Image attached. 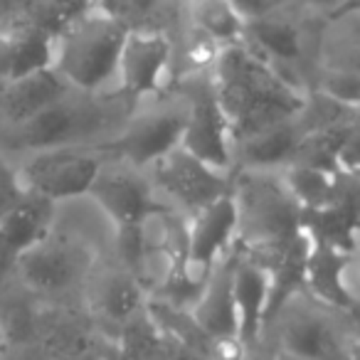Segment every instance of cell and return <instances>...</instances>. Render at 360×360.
<instances>
[{"mask_svg":"<svg viewBox=\"0 0 360 360\" xmlns=\"http://www.w3.org/2000/svg\"><path fill=\"white\" fill-rule=\"evenodd\" d=\"M212 82L230 121L232 146L294 121L309 99L306 91L276 75L269 62L259 60L245 45L217 50L212 60Z\"/></svg>","mask_w":360,"mask_h":360,"instance_id":"cell-1","label":"cell"},{"mask_svg":"<svg viewBox=\"0 0 360 360\" xmlns=\"http://www.w3.org/2000/svg\"><path fill=\"white\" fill-rule=\"evenodd\" d=\"M232 198L237 207L235 245L252 259H271L304 237V210L279 173H235Z\"/></svg>","mask_w":360,"mask_h":360,"instance_id":"cell-2","label":"cell"},{"mask_svg":"<svg viewBox=\"0 0 360 360\" xmlns=\"http://www.w3.org/2000/svg\"><path fill=\"white\" fill-rule=\"evenodd\" d=\"M134 109L136 101L124 91H119V96H104L72 89L40 116L11 129L8 139L13 148H30L35 153L70 146H94L89 141L104 136L106 131H116L119 136Z\"/></svg>","mask_w":360,"mask_h":360,"instance_id":"cell-3","label":"cell"},{"mask_svg":"<svg viewBox=\"0 0 360 360\" xmlns=\"http://www.w3.org/2000/svg\"><path fill=\"white\" fill-rule=\"evenodd\" d=\"M126 37L129 27L104 6H86L55 40L52 70L82 94H104V86L119 77Z\"/></svg>","mask_w":360,"mask_h":360,"instance_id":"cell-4","label":"cell"},{"mask_svg":"<svg viewBox=\"0 0 360 360\" xmlns=\"http://www.w3.org/2000/svg\"><path fill=\"white\" fill-rule=\"evenodd\" d=\"M269 330H274L276 353L296 360H350L355 345L348 314L326 309L306 291L266 323L264 333Z\"/></svg>","mask_w":360,"mask_h":360,"instance_id":"cell-5","label":"cell"},{"mask_svg":"<svg viewBox=\"0 0 360 360\" xmlns=\"http://www.w3.org/2000/svg\"><path fill=\"white\" fill-rule=\"evenodd\" d=\"M191 106L178 89L136 101L121 134L111 141V150L119 160L134 168H150L160 158L183 146Z\"/></svg>","mask_w":360,"mask_h":360,"instance_id":"cell-6","label":"cell"},{"mask_svg":"<svg viewBox=\"0 0 360 360\" xmlns=\"http://www.w3.org/2000/svg\"><path fill=\"white\" fill-rule=\"evenodd\" d=\"M116 158L109 143L99 146H70L35 153L20 170V183L30 195L45 198L50 202L89 195L96 175L106 160Z\"/></svg>","mask_w":360,"mask_h":360,"instance_id":"cell-7","label":"cell"},{"mask_svg":"<svg viewBox=\"0 0 360 360\" xmlns=\"http://www.w3.org/2000/svg\"><path fill=\"white\" fill-rule=\"evenodd\" d=\"M178 91L188 99L191 114H188V129L183 136V146L191 155L202 160L220 173H232V134L230 121L225 116L220 99H217L212 72L193 70L188 72L178 84Z\"/></svg>","mask_w":360,"mask_h":360,"instance_id":"cell-8","label":"cell"},{"mask_svg":"<svg viewBox=\"0 0 360 360\" xmlns=\"http://www.w3.org/2000/svg\"><path fill=\"white\" fill-rule=\"evenodd\" d=\"M150 183L165 198H170L180 215L193 217L207 205L232 195L235 173H220L210 168L186 148H175L155 165H150Z\"/></svg>","mask_w":360,"mask_h":360,"instance_id":"cell-9","label":"cell"},{"mask_svg":"<svg viewBox=\"0 0 360 360\" xmlns=\"http://www.w3.org/2000/svg\"><path fill=\"white\" fill-rule=\"evenodd\" d=\"M89 195L96 205L114 220L116 230L131 225H143L146 220L173 210L170 205L155 198V188L150 178L141 168L111 158L96 175Z\"/></svg>","mask_w":360,"mask_h":360,"instance_id":"cell-10","label":"cell"},{"mask_svg":"<svg viewBox=\"0 0 360 360\" xmlns=\"http://www.w3.org/2000/svg\"><path fill=\"white\" fill-rule=\"evenodd\" d=\"M237 237V207L235 198L227 195L222 200L207 205L198 212L188 225L186 259L180 266V274L191 284L205 286L215 264L232 250Z\"/></svg>","mask_w":360,"mask_h":360,"instance_id":"cell-11","label":"cell"},{"mask_svg":"<svg viewBox=\"0 0 360 360\" xmlns=\"http://www.w3.org/2000/svg\"><path fill=\"white\" fill-rule=\"evenodd\" d=\"M91 262L94 257L84 242L65 235H47L40 245L22 255L15 269L27 286L45 294H57L79 284L89 274Z\"/></svg>","mask_w":360,"mask_h":360,"instance_id":"cell-12","label":"cell"},{"mask_svg":"<svg viewBox=\"0 0 360 360\" xmlns=\"http://www.w3.org/2000/svg\"><path fill=\"white\" fill-rule=\"evenodd\" d=\"M173 62V40L163 30H131L119 60L121 91L134 101H143L163 91L168 67Z\"/></svg>","mask_w":360,"mask_h":360,"instance_id":"cell-13","label":"cell"},{"mask_svg":"<svg viewBox=\"0 0 360 360\" xmlns=\"http://www.w3.org/2000/svg\"><path fill=\"white\" fill-rule=\"evenodd\" d=\"M235 264H237V247L222 257L212 269L200 301L191 311L193 321L205 335H210L215 343H240V323H237V306H235Z\"/></svg>","mask_w":360,"mask_h":360,"instance_id":"cell-14","label":"cell"},{"mask_svg":"<svg viewBox=\"0 0 360 360\" xmlns=\"http://www.w3.org/2000/svg\"><path fill=\"white\" fill-rule=\"evenodd\" d=\"M55 220V202L27 195L8 217L0 220V284L18 266L22 255L50 235Z\"/></svg>","mask_w":360,"mask_h":360,"instance_id":"cell-15","label":"cell"},{"mask_svg":"<svg viewBox=\"0 0 360 360\" xmlns=\"http://www.w3.org/2000/svg\"><path fill=\"white\" fill-rule=\"evenodd\" d=\"M237 247V245H235ZM269 271L247 257L237 247V264H235V306H237V323H240V340L242 350L250 353L262 343L266 321V306H269Z\"/></svg>","mask_w":360,"mask_h":360,"instance_id":"cell-16","label":"cell"},{"mask_svg":"<svg viewBox=\"0 0 360 360\" xmlns=\"http://www.w3.org/2000/svg\"><path fill=\"white\" fill-rule=\"evenodd\" d=\"M350 264L353 255L311 242L309 264H306V294L326 309L350 314L358 304L350 289Z\"/></svg>","mask_w":360,"mask_h":360,"instance_id":"cell-17","label":"cell"},{"mask_svg":"<svg viewBox=\"0 0 360 360\" xmlns=\"http://www.w3.org/2000/svg\"><path fill=\"white\" fill-rule=\"evenodd\" d=\"M304 139L306 129L296 116L294 121H286V124L262 131V134L252 136L247 141H240V143L232 146V160H235L232 173H242V170L276 173V170L289 168Z\"/></svg>","mask_w":360,"mask_h":360,"instance_id":"cell-18","label":"cell"},{"mask_svg":"<svg viewBox=\"0 0 360 360\" xmlns=\"http://www.w3.org/2000/svg\"><path fill=\"white\" fill-rule=\"evenodd\" d=\"M55 60V37L30 25L3 22L0 25V84L50 70Z\"/></svg>","mask_w":360,"mask_h":360,"instance_id":"cell-19","label":"cell"},{"mask_svg":"<svg viewBox=\"0 0 360 360\" xmlns=\"http://www.w3.org/2000/svg\"><path fill=\"white\" fill-rule=\"evenodd\" d=\"M72 91V86L57 75L55 70H42L35 75L18 79L13 84L3 86V114L11 121V126H22L40 116L45 109L65 99Z\"/></svg>","mask_w":360,"mask_h":360,"instance_id":"cell-20","label":"cell"},{"mask_svg":"<svg viewBox=\"0 0 360 360\" xmlns=\"http://www.w3.org/2000/svg\"><path fill=\"white\" fill-rule=\"evenodd\" d=\"M281 6L271 13L245 22V40L242 45L250 47L259 60H276L296 65L304 57V32L291 18L279 15Z\"/></svg>","mask_w":360,"mask_h":360,"instance_id":"cell-21","label":"cell"},{"mask_svg":"<svg viewBox=\"0 0 360 360\" xmlns=\"http://www.w3.org/2000/svg\"><path fill=\"white\" fill-rule=\"evenodd\" d=\"M148 306V291L126 269H114L101 276L96 286V311L119 328Z\"/></svg>","mask_w":360,"mask_h":360,"instance_id":"cell-22","label":"cell"},{"mask_svg":"<svg viewBox=\"0 0 360 360\" xmlns=\"http://www.w3.org/2000/svg\"><path fill=\"white\" fill-rule=\"evenodd\" d=\"M193 25L210 45H220V50L232 45H242L245 40V20L235 11L232 3H195L188 6Z\"/></svg>","mask_w":360,"mask_h":360,"instance_id":"cell-23","label":"cell"},{"mask_svg":"<svg viewBox=\"0 0 360 360\" xmlns=\"http://www.w3.org/2000/svg\"><path fill=\"white\" fill-rule=\"evenodd\" d=\"M281 178L301 210H323L333 202L335 175L304 165H289L281 170Z\"/></svg>","mask_w":360,"mask_h":360,"instance_id":"cell-24","label":"cell"},{"mask_svg":"<svg viewBox=\"0 0 360 360\" xmlns=\"http://www.w3.org/2000/svg\"><path fill=\"white\" fill-rule=\"evenodd\" d=\"M27 195H30V193L22 188L20 175H18L6 160H0V220L11 215Z\"/></svg>","mask_w":360,"mask_h":360,"instance_id":"cell-25","label":"cell"},{"mask_svg":"<svg viewBox=\"0 0 360 360\" xmlns=\"http://www.w3.org/2000/svg\"><path fill=\"white\" fill-rule=\"evenodd\" d=\"M338 168L348 173H360V114L350 126L348 139L338 153Z\"/></svg>","mask_w":360,"mask_h":360,"instance_id":"cell-26","label":"cell"},{"mask_svg":"<svg viewBox=\"0 0 360 360\" xmlns=\"http://www.w3.org/2000/svg\"><path fill=\"white\" fill-rule=\"evenodd\" d=\"M20 360H75V358H65L62 353H52V350H32V353L22 355Z\"/></svg>","mask_w":360,"mask_h":360,"instance_id":"cell-27","label":"cell"},{"mask_svg":"<svg viewBox=\"0 0 360 360\" xmlns=\"http://www.w3.org/2000/svg\"><path fill=\"white\" fill-rule=\"evenodd\" d=\"M11 353V333H8L6 321L0 319V358H8Z\"/></svg>","mask_w":360,"mask_h":360,"instance_id":"cell-28","label":"cell"},{"mask_svg":"<svg viewBox=\"0 0 360 360\" xmlns=\"http://www.w3.org/2000/svg\"><path fill=\"white\" fill-rule=\"evenodd\" d=\"M350 319V328H353V335H355V343H360V299L355 304V309L348 314Z\"/></svg>","mask_w":360,"mask_h":360,"instance_id":"cell-29","label":"cell"},{"mask_svg":"<svg viewBox=\"0 0 360 360\" xmlns=\"http://www.w3.org/2000/svg\"><path fill=\"white\" fill-rule=\"evenodd\" d=\"M353 266L358 269V276H360V237H358V245H355V252H353Z\"/></svg>","mask_w":360,"mask_h":360,"instance_id":"cell-30","label":"cell"},{"mask_svg":"<svg viewBox=\"0 0 360 360\" xmlns=\"http://www.w3.org/2000/svg\"><path fill=\"white\" fill-rule=\"evenodd\" d=\"M350 360H360V343H355L353 348H350Z\"/></svg>","mask_w":360,"mask_h":360,"instance_id":"cell-31","label":"cell"},{"mask_svg":"<svg viewBox=\"0 0 360 360\" xmlns=\"http://www.w3.org/2000/svg\"><path fill=\"white\" fill-rule=\"evenodd\" d=\"M274 360H296V358H289V355H281V353H276V355H274Z\"/></svg>","mask_w":360,"mask_h":360,"instance_id":"cell-32","label":"cell"},{"mask_svg":"<svg viewBox=\"0 0 360 360\" xmlns=\"http://www.w3.org/2000/svg\"><path fill=\"white\" fill-rule=\"evenodd\" d=\"M358 109H360V106H358Z\"/></svg>","mask_w":360,"mask_h":360,"instance_id":"cell-33","label":"cell"}]
</instances>
